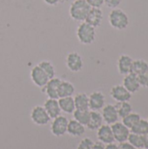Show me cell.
<instances>
[{
	"label": "cell",
	"instance_id": "obj_1",
	"mask_svg": "<svg viewBox=\"0 0 148 149\" xmlns=\"http://www.w3.org/2000/svg\"><path fill=\"white\" fill-rule=\"evenodd\" d=\"M91 8L92 7L86 0H75L72 2L69 9L70 17L75 21L84 22Z\"/></svg>",
	"mask_w": 148,
	"mask_h": 149
},
{
	"label": "cell",
	"instance_id": "obj_2",
	"mask_svg": "<svg viewBox=\"0 0 148 149\" xmlns=\"http://www.w3.org/2000/svg\"><path fill=\"white\" fill-rule=\"evenodd\" d=\"M108 20L112 27L117 30H124L129 24L127 14L120 9H113L108 16Z\"/></svg>",
	"mask_w": 148,
	"mask_h": 149
},
{
	"label": "cell",
	"instance_id": "obj_3",
	"mask_svg": "<svg viewBox=\"0 0 148 149\" xmlns=\"http://www.w3.org/2000/svg\"><path fill=\"white\" fill-rule=\"evenodd\" d=\"M77 38L83 45H91L95 41L96 31L95 28L85 21L81 23L77 29Z\"/></svg>",
	"mask_w": 148,
	"mask_h": 149
},
{
	"label": "cell",
	"instance_id": "obj_4",
	"mask_svg": "<svg viewBox=\"0 0 148 149\" xmlns=\"http://www.w3.org/2000/svg\"><path fill=\"white\" fill-rule=\"evenodd\" d=\"M31 121L38 126H45L51 120L45 109L42 106H36L32 108L31 112Z\"/></svg>",
	"mask_w": 148,
	"mask_h": 149
},
{
	"label": "cell",
	"instance_id": "obj_5",
	"mask_svg": "<svg viewBox=\"0 0 148 149\" xmlns=\"http://www.w3.org/2000/svg\"><path fill=\"white\" fill-rule=\"evenodd\" d=\"M68 120L66 117L59 115L57 118L53 119L51 124V133L56 137H61L67 133Z\"/></svg>",
	"mask_w": 148,
	"mask_h": 149
},
{
	"label": "cell",
	"instance_id": "obj_6",
	"mask_svg": "<svg viewBox=\"0 0 148 149\" xmlns=\"http://www.w3.org/2000/svg\"><path fill=\"white\" fill-rule=\"evenodd\" d=\"M66 66L72 72L81 71L84 66V61L81 55L76 52H70L66 57Z\"/></svg>",
	"mask_w": 148,
	"mask_h": 149
},
{
	"label": "cell",
	"instance_id": "obj_7",
	"mask_svg": "<svg viewBox=\"0 0 148 149\" xmlns=\"http://www.w3.org/2000/svg\"><path fill=\"white\" fill-rule=\"evenodd\" d=\"M30 75H31V79L33 82V84L40 88H43L46 85L48 80L50 79L48 76L46 75V73L41 69V67L38 65H35L31 69Z\"/></svg>",
	"mask_w": 148,
	"mask_h": 149
},
{
	"label": "cell",
	"instance_id": "obj_8",
	"mask_svg": "<svg viewBox=\"0 0 148 149\" xmlns=\"http://www.w3.org/2000/svg\"><path fill=\"white\" fill-rule=\"evenodd\" d=\"M114 140L120 143L127 141L128 136L130 134V129L126 127L122 122H115L111 126Z\"/></svg>",
	"mask_w": 148,
	"mask_h": 149
},
{
	"label": "cell",
	"instance_id": "obj_9",
	"mask_svg": "<svg viewBox=\"0 0 148 149\" xmlns=\"http://www.w3.org/2000/svg\"><path fill=\"white\" fill-rule=\"evenodd\" d=\"M61 79L59 78H52L48 80L46 85L42 88V91L46 94L49 99H58V86L60 85Z\"/></svg>",
	"mask_w": 148,
	"mask_h": 149
},
{
	"label": "cell",
	"instance_id": "obj_10",
	"mask_svg": "<svg viewBox=\"0 0 148 149\" xmlns=\"http://www.w3.org/2000/svg\"><path fill=\"white\" fill-rule=\"evenodd\" d=\"M111 97L116 100L117 102H124L129 101L132 98V93H129L123 85H116L114 86L110 92Z\"/></svg>",
	"mask_w": 148,
	"mask_h": 149
},
{
	"label": "cell",
	"instance_id": "obj_11",
	"mask_svg": "<svg viewBox=\"0 0 148 149\" xmlns=\"http://www.w3.org/2000/svg\"><path fill=\"white\" fill-rule=\"evenodd\" d=\"M102 118L103 120L107 124V125H113L115 122L118 121L119 120V114L117 112V109L114 105L109 104V105H105V107L102 108Z\"/></svg>",
	"mask_w": 148,
	"mask_h": 149
},
{
	"label": "cell",
	"instance_id": "obj_12",
	"mask_svg": "<svg viewBox=\"0 0 148 149\" xmlns=\"http://www.w3.org/2000/svg\"><path fill=\"white\" fill-rule=\"evenodd\" d=\"M106 105V97L101 92H93L89 96V109L99 111Z\"/></svg>",
	"mask_w": 148,
	"mask_h": 149
},
{
	"label": "cell",
	"instance_id": "obj_13",
	"mask_svg": "<svg viewBox=\"0 0 148 149\" xmlns=\"http://www.w3.org/2000/svg\"><path fill=\"white\" fill-rule=\"evenodd\" d=\"M97 137L99 141L104 143V144H110V143H113L114 137H113V130L110 125H102L97 132Z\"/></svg>",
	"mask_w": 148,
	"mask_h": 149
},
{
	"label": "cell",
	"instance_id": "obj_14",
	"mask_svg": "<svg viewBox=\"0 0 148 149\" xmlns=\"http://www.w3.org/2000/svg\"><path fill=\"white\" fill-rule=\"evenodd\" d=\"M103 20V11L100 8H91L88 12L86 18L85 20V23L93 26L94 28L100 26Z\"/></svg>",
	"mask_w": 148,
	"mask_h": 149
},
{
	"label": "cell",
	"instance_id": "obj_15",
	"mask_svg": "<svg viewBox=\"0 0 148 149\" xmlns=\"http://www.w3.org/2000/svg\"><path fill=\"white\" fill-rule=\"evenodd\" d=\"M123 86L129 93H136L140 87L138 75L133 72H130L125 75V78L123 80Z\"/></svg>",
	"mask_w": 148,
	"mask_h": 149
},
{
	"label": "cell",
	"instance_id": "obj_16",
	"mask_svg": "<svg viewBox=\"0 0 148 149\" xmlns=\"http://www.w3.org/2000/svg\"><path fill=\"white\" fill-rule=\"evenodd\" d=\"M44 108L45 109L46 113H48V115L50 116L51 119H55L58 116L61 115V109L59 107L58 105V101L56 99H47L44 101Z\"/></svg>",
	"mask_w": 148,
	"mask_h": 149
},
{
	"label": "cell",
	"instance_id": "obj_17",
	"mask_svg": "<svg viewBox=\"0 0 148 149\" xmlns=\"http://www.w3.org/2000/svg\"><path fill=\"white\" fill-rule=\"evenodd\" d=\"M133 63V60L130 56L126 55V54L120 56L118 59V69H119L120 73L122 75H126L132 72Z\"/></svg>",
	"mask_w": 148,
	"mask_h": 149
},
{
	"label": "cell",
	"instance_id": "obj_18",
	"mask_svg": "<svg viewBox=\"0 0 148 149\" xmlns=\"http://www.w3.org/2000/svg\"><path fill=\"white\" fill-rule=\"evenodd\" d=\"M85 132V127L81 123L78 122L75 120H71L68 121L67 133L73 137H80Z\"/></svg>",
	"mask_w": 148,
	"mask_h": 149
},
{
	"label": "cell",
	"instance_id": "obj_19",
	"mask_svg": "<svg viewBox=\"0 0 148 149\" xmlns=\"http://www.w3.org/2000/svg\"><path fill=\"white\" fill-rule=\"evenodd\" d=\"M103 118L101 113H99L98 111H92L90 113V119L86 125L87 128L94 131L98 130L102 125H103Z\"/></svg>",
	"mask_w": 148,
	"mask_h": 149
},
{
	"label": "cell",
	"instance_id": "obj_20",
	"mask_svg": "<svg viewBox=\"0 0 148 149\" xmlns=\"http://www.w3.org/2000/svg\"><path fill=\"white\" fill-rule=\"evenodd\" d=\"M58 105L61 109V112L71 114L76 110L74 100L72 97L59 98V99H58Z\"/></svg>",
	"mask_w": 148,
	"mask_h": 149
},
{
	"label": "cell",
	"instance_id": "obj_21",
	"mask_svg": "<svg viewBox=\"0 0 148 149\" xmlns=\"http://www.w3.org/2000/svg\"><path fill=\"white\" fill-rule=\"evenodd\" d=\"M75 92V87L74 86L65 80H61L60 85L58 86V99L59 98H65V97H72Z\"/></svg>",
	"mask_w": 148,
	"mask_h": 149
},
{
	"label": "cell",
	"instance_id": "obj_22",
	"mask_svg": "<svg viewBox=\"0 0 148 149\" xmlns=\"http://www.w3.org/2000/svg\"><path fill=\"white\" fill-rule=\"evenodd\" d=\"M73 100L77 110H89V96L86 93H79Z\"/></svg>",
	"mask_w": 148,
	"mask_h": 149
},
{
	"label": "cell",
	"instance_id": "obj_23",
	"mask_svg": "<svg viewBox=\"0 0 148 149\" xmlns=\"http://www.w3.org/2000/svg\"><path fill=\"white\" fill-rule=\"evenodd\" d=\"M90 113H91V111H89V110H77V109L72 113L74 120H77L78 122L81 123L85 127H86V125L89 121Z\"/></svg>",
	"mask_w": 148,
	"mask_h": 149
},
{
	"label": "cell",
	"instance_id": "obj_24",
	"mask_svg": "<svg viewBox=\"0 0 148 149\" xmlns=\"http://www.w3.org/2000/svg\"><path fill=\"white\" fill-rule=\"evenodd\" d=\"M115 107L117 109L119 117L120 118H124L126 115H128L129 113H132L133 111V107L132 105L128 102V101H124V102H118L115 105Z\"/></svg>",
	"mask_w": 148,
	"mask_h": 149
},
{
	"label": "cell",
	"instance_id": "obj_25",
	"mask_svg": "<svg viewBox=\"0 0 148 149\" xmlns=\"http://www.w3.org/2000/svg\"><path fill=\"white\" fill-rule=\"evenodd\" d=\"M130 131L132 133L140 134V135H145L148 133V121L147 120L140 119L131 129Z\"/></svg>",
	"mask_w": 148,
	"mask_h": 149
},
{
	"label": "cell",
	"instance_id": "obj_26",
	"mask_svg": "<svg viewBox=\"0 0 148 149\" xmlns=\"http://www.w3.org/2000/svg\"><path fill=\"white\" fill-rule=\"evenodd\" d=\"M147 72H148V63L147 61H145L143 59L133 60L132 72H133L137 75H140Z\"/></svg>",
	"mask_w": 148,
	"mask_h": 149
},
{
	"label": "cell",
	"instance_id": "obj_27",
	"mask_svg": "<svg viewBox=\"0 0 148 149\" xmlns=\"http://www.w3.org/2000/svg\"><path fill=\"white\" fill-rule=\"evenodd\" d=\"M127 141L133 145L135 148H143L144 143H143V135H140L134 133L130 132V134L128 136Z\"/></svg>",
	"mask_w": 148,
	"mask_h": 149
},
{
	"label": "cell",
	"instance_id": "obj_28",
	"mask_svg": "<svg viewBox=\"0 0 148 149\" xmlns=\"http://www.w3.org/2000/svg\"><path fill=\"white\" fill-rule=\"evenodd\" d=\"M141 118H140V114H138V113H129L128 115H126V117H124L122 120H123V121H122V123L126 127H128L129 129H131L140 120Z\"/></svg>",
	"mask_w": 148,
	"mask_h": 149
},
{
	"label": "cell",
	"instance_id": "obj_29",
	"mask_svg": "<svg viewBox=\"0 0 148 149\" xmlns=\"http://www.w3.org/2000/svg\"><path fill=\"white\" fill-rule=\"evenodd\" d=\"M38 65L41 67V69L46 73V75L48 76L49 79H52L55 77V74H56V71H55V68L53 66V65L50 62V61H47V60H44V61H41Z\"/></svg>",
	"mask_w": 148,
	"mask_h": 149
},
{
	"label": "cell",
	"instance_id": "obj_30",
	"mask_svg": "<svg viewBox=\"0 0 148 149\" xmlns=\"http://www.w3.org/2000/svg\"><path fill=\"white\" fill-rule=\"evenodd\" d=\"M93 141L92 139L90 138H84L80 141V142L78 145L77 149H92V145H93Z\"/></svg>",
	"mask_w": 148,
	"mask_h": 149
},
{
	"label": "cell",
	"instance_id": "obj_31",
	"mask_svg": "<svg viewBox=\"0 0 148 149\" xmlns=\"http://www.w3.org/2000/svg\"><path fill=\"white\" fill-rule=\"evenodd\" d=\"M139 78V81L140 84V86H144V87H148V72L138 75Z\"/></svg>",
	"mask_w": 148,
	"mask_h": 149
},
{
	"label": "cell",
	"instance_id": "obj_32",
	"mask_svg": "<svg viewBox=\"0 0 148 149\" xmlns=\"http://www.w3.org/2000/svg\"><path fill=\"white\" fill-rule=\"evenodd\" d=\"M121 3V0H105V3L106 5L109 8H112V9H115L117 8Z\"/></svg>",
	"mask_w": 148,
	"mask_h": 149
},
{
	"label": "cell",
	"instance_id": "obj_33",
	"mask_svg": "<svg viewBox=\"0 0 148 149\" xmlns=\"http://www.w3.org/2000/svg\"><path fill=\"white\" fill-rule=\"evenodd\" d=\"M86 1L92 8H100L105 3V0H86Z\"/></svg>",
	"mask_w": 148,
	"mask_h": 149
},
{
	"label": "cell",
	"instance_id": "obj_34",
	"mask_svg": "<svg viewBox=\"0 0 148 149\" xmlns=\"http://www.w3.org/2000/svg\"><path fill=\"white\" fill-rule=\"evenodd\" d=\"M118 148L119 149H137L135 148L133 145H131L128 141H124V142L120 143Z\"/></svg>",
	"mask_w": 148,
	"mask_h": 149
},
{
	"label": "cell",
	"instance_id": "obj_35",
	"mask_svg": "<svg viewBox=\"0 0 148 149\" xmlns=\"http://www.w3.org/2000/svg\"><path fill=\"white\" fill-rule=\"evenodd\" d=\"M105 144L100 142V141H97V142H94L93 145H92V149H105Z\"/></svg>",
	"mask_w": 148,
	"mask_h": 149
},
{
	"label": "cell",
	"instance_id": "obj_36",
	"mask_svg": "<svg viewBox=\"0 0 148 149\" xmlns=\"http://www.w3.org/2000/svg\"><path fill=\"white\" fill-rule=\"evenodd\" d=\"M44 2L48 5H52V6L58 3V0H44Z\"/></svg>",
	"mask_w": 148,
	"mask_h": 149
},
{
	"label": "cell",
	"instance_id": "obj_37",
	"mask_svg": "<svg viewBox=\"0 0 148 149\" xmlns=\"http://www.w3.org/2000/svg\"><path fill=\"white\" fill-rule=\"evenodd\" d=\"M143 143H144V148L148 149V133L147 134L143 135Z\"/></svg>",
	"mask_w": 148,
	"mask_h": 149
},
{
	"label": "cell",
	"instance_id": "obj_38",
	"mask_svg": "<svg viewBox=\"0 0 148 149\" xmlns=\"http://www.w3.org/2000/svg\"><path fill=\"white\" fill-rule=\"evenodd\" d=\"M105 149H119L118 146L114 143H110V144H107L106 147H105Z\"/></svg>",
	"mask_w": 148,
	"mask_h": 149
},
{
	"label": "cell",
	"instance_id": "obj_39",
	"mask_svg": "<svg viewBox=\"0 0 148 149\" xmlns=\"http://www.w3.org/2000/svg\"><path fill=\"white\" fill-rule=\"evenodd\" d=\"M69 0H58V3H66Z\"/></svg>",
	"mask_w": 148,
	"mask_h": 149
},
{
	"label": "cell",
	"instance_id": "obj_40",
	"mask_svg": "<svg viewBox=\"0 0 148 149\" xmlns=\"http://www.w3.org/2000/svg\"><path fill=\"white\" fill-rule=\"evenodd\" d=\"M139 149H147V148H139Z\"/></svg>",
	"mask_w": 148,
	"mask_h": 149
},
{
	"label": "cell",
	"instance_id": "obj_41",
	"mask_svg": "<svg viewBox=\"0 0 148 149\" xmlns=\"http://www.w3.org/2000/svg\"><path fill=\"white\" fill-rule=\"evenodd\" d=\"M147 121H148V119H147Z\"/></svg>",
	"mask_w": 148,
	"mask_h": 149
}]
</instances>
